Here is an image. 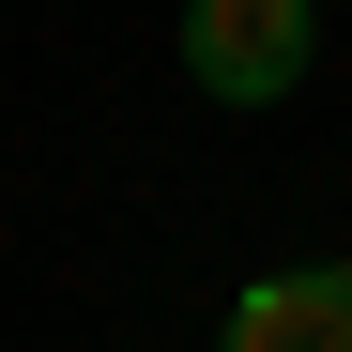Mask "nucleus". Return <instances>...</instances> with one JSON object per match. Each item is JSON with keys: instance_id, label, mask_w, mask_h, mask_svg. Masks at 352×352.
I'll return each mask as SVG.
<instances>
[{"instance_id": "obj_1", "label": "nucleus", "mask_w": 352, "mask_h": 352, "mask_svg": "<svg viewBox=\"0 0 352 352\" xmlns=\"http://www.w3.org/2000/svg\"><path fill=\"white\" fill-rule=\"evenodd\" d=\"M322 62V0H184V92L199 107H291Z\"/></svg>"}, {"instance_id": "obj_2", "label": "nucleus", "mask_w": 352, "mask_h": 352, "mask_svg": "<svg viewBox=\"0 0 352 352\" xmlns=\"http://www.w3.org/2000/svg\"><path fill=\"white\" fill-rule=\"evenodd\" d=\"M214 352H352V261H276L230 291Z\"/></svg>"}]
</instances>
